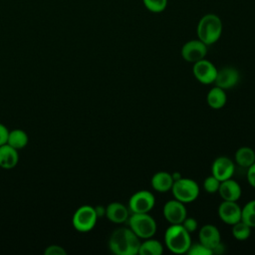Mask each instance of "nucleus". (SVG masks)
<instances>
[{
	"instance_id": "7ed1b4c3",
	"label": "nucleus",
	"mask_w": 255,
	"mask_h": 255,
	"mask_svg": "<svg viewBox=\"0 0 255 255\" xmlns=\"http://www.w3.org/2000/svg\"><path fill=\"white\" fill-rule=\"evenodd\" d=\"M164 243L172 253H186L191 245L190 233L182 224H170L164 233Z\"/></svg>"
},
{
	"instance_id": "f3484780",
	"label": "nucleus",
	"mask_w": 255,
	"mask_h": 255,
	"mask_svg": "<svg viewBox=\"0 0 255 255\" xmlns=\"http://www.w3.org/2000/svg\"><path fill=\"white\" fill-rule=\"evenodd\" d=\"M19 160V154L16 148L8 143L0 145V167L11 169L15 167Z\"/></svg>"
},
{
	"instance_id": "0eeeda50",
	"label": "nucleus",
	"mask_w": 255,
	"mask_h": 255,
	"mask_svg": "<svg viewBox=\"0 0 255 255\" xmlns=\"http://www.w3.org/2000/svg\"><path fill=\"white\" fill-rule=\"evenodd\" d=\"M155 204V197L148 190L134 192L128 200V209L131 213H148Z\"/></svg>"
},
{
	"instance_id": "f03ea898",
	"label": "nucleus",
	"mask_w": 255,
	"mask_h": 255,
	"mask_svg": "<svg viewBox=\"0 0 255 255\" xmlns=\"http://www.w3.org/2000/svg\"><path fill=\"white\" fill-rule=\"evenodd\" d=\"M222 21L213 13H208L202 16L197 24L196 32L198 39L205 45L209 46L216 43L222 34Z\"/></svg>"
},
{
	"instance_id": "aec40b11",
	"label": "nucleus",
	"mask_w": 255,
	"mask_h": 255,
	"mask_svg": "<svg viewBox=\"0 0 255 255\" xmlns=\"http://www.w3.org/2000/svg\"><path fill=\"white\" fill-rule=\"evenodd\" d=\"M234 157L239 166L247 168L255 162V150L248 146H242L236 150Z\"/></svg>"
},
{
	"instance_id": "dca6fc26",
	"label": "nucleus",
	"mask_w": 255,
	"mask_h": 255,
	"mask_svg": "<svg viewBox=\"0 0 255 255\" xmlns=\"http://www.w3.org/2000/svg\"><path fill=\"white\" fill-rule=\"evenodd\" d=\"M106 216L114 223H124L129 217V209L121 202H112L106 207Z\"/></svg>"
},
{
	"instance_id": "9d476101",
	"label": "nucleus",
	"mask_w": 255,
	"mask_h": 255,
	"mask_svg": "<svg viewBox=\"0 0 255 255\" xmlns=\"http://www.w3.org/2000/svg\"><path fill=\"white\" fill-rule=\"evenodd\" d=\"M162 213L164 218L170 224H181L184 218L187 216V211L184 203L177 199H171L165 202Z\"/></svg>"
},
{
	"instance_id": "39448f33",
	"label": "nucleus",
	"mask_w": 255,
	"mask_h": 255,
	"mask_svg": "<svg viewBox=\"0 0 255 255\" xmlns=\"http://www.w3.org/2000/svg\"><path fill=\"white\" fill-rule=\"evenodd\" d=\"M170 190L173 197L184 204L193 202L199 195L198 183L191 178L180 177L173 182Z\"/></svg>"
},
{
	"instance_id": "2eb2a0df",
	"label": "nucleus",
	"mask_w": 255,
	"mask_h": 255,
	"mask_svg": "<svg viewBox=\"0 0 255 255\" xmlns=\"http://www.w3.org/2000/svg\"><path fill=\"white\" fill-rule=\"evenodd\" d=\"M218 192L223 200L237 201L241 196L242 190L240 184L236 180L228 178L220 182Z\"/></svg>"
},
{
	"instance_id": "4468645a",
	"label": "nucleus",
	"mask_w": 255,
	"mask_h": 255,
	"mask_svg": "<svg viewBox=\"0 0 255 255\" xmlns=\"http://www.w3.org/2000/svg\"><path fill=\"white\" fill-rule=\"evenodd\" d=\"M198 238L200 243L211 250L221 242L220 232L218 228L212 224L203 225L198 232Z\"/></svg>"
},
{
	"instance_id": "2f4dec72",
	"label": "nucleus",
	"mask_w": 255,
	"mask_h": 255,
	"mask_svg": "<svg viewBox=\"0 0 255 255\" xmlns=\"http://www.w3.org/2000/svg\"><path fill=\"white\" fill-rule=\"evenodd\" d=\"M95 209H96V212H97L98 217H102L103 215H106V208H105V207H103V206H97Z\"/></svg>"
},
{
	"instance_id": "412c9836",
	"label": "nucleus",
	"mask_w": 255,
	"mask_h": 255,
	"mask_svg": "<svg viewBox=\"0 0 255 255\" xmlns=\"http://www.w3.org/2000/svg\"><path fill=\"white\" fill-rule=\"evenodd\" d=\"M162 252H163V246L158 240L147 238L143 242H140L137 254H140V255H160Z\"/></svg>"
},
{
	"instance_id": "393cba45",
	"label": "nucleus",
	"mask_w": 255,
	"mask_h": 255,
	"mask_svg": "<svg viewBox=\"0 0 255 255\" xmlns=\"http://www.w3.org/2000/svg\"><path fill=\"white\" fill-rule=\"evenodd\" d=\"M144 7L152 13H160L165 10L167 0H142Z\"/></svg>"
},
{
	"instance_id": "473e14b6",
	"label": "nucleus",
	"mask_w": 255,
	"mask_h": 255,
	"mask_svg": "<svg viewBox=\"0 0 255 255\" xmlns=\"http://www.w3.org/2000/svg\"><path fill=\"white\" fill-rule=\"evenodd\" d=\"M171 176L173 178V181H175L181 177V174L179 172H173V173H171Z\"/></svg>"
},
{
	"instance_id": "a878e982",
	"label": "nucleus",
	"mask_w": 255,
	"mask_h": 255,
	"mask_svg": "<svg viewBox=\"0 0 255 255\" xmlns=\"http://www.w3.org/2000/svg\"><path fill=\"white\" fill-rule=\"evenodd\" d=\"M220 182L221 181L219 179H217L214 175L211 174L204 179L203 187L207 193H216L218 192Z\"/></svg>"
},
{
	"instance_id": "cd10ccee",
	"label": "nucleus",
	"mask_w": 255,
	"mask_h": 255,
	"mask_svg": "<svg viewBox=\"0 0 255 255\" xmlns=\"http://www.w3.org/2000/svg\"><path fill=\"white\" fill-rule=\"evenodd\" d=\"M182 226L191 234L192 232L196 231L197 227H198V223H197V220L193 217H188L186 216L184 218V220L182 221Z\"/></svg>"
},
{
	"instance_id": "c756f323",
	"label": "nucleus",
	"mask_w": 255,
	"mask_h": 255,
	"mask_svg": "<svg viewBox=\"0 0 255 255\" xmlns=\"http://www.w3.org/2000/svg\"><path fill=\"white\" fill-rule=\"evenodd\" d=\"M247 181L248 183L255 188V162L247 167Z\"/></svg>"
},
{
	"instance_id": "b1692460",
	"label": "nucleus",
	"mask_w": 255,
	"mask_h": 255,
	"mask_svg": "<svg viewBox=\"0 0 255 255\" xmlns=\"http://www.w3.org/2000/svg\"><path fill=\"white\" fill-rule=\"evenodd\" d=\"M231 232L235 239L239 241H244L248 239L249 236L251 235V227L247 225L245 222H243L242 220H240L232 225Z\"/></svg>"
},
{
	"instance_id": "f257e3e1",
	"label": "nucleus",
	"mask_w": 255,
	"mask_h": 255,
	"mask_svg": "<svg viewBox=\"0 0 255 255\" xmlns=\"http://www.w3.org/2000/svg\"><path fill=\"white\" fill-rule=\"evenodd\" d=\"M140 242V238L130 228L121 227L111 234L109 248L117 255H136Z\"/></svg>"
},
{
	"instance_id": "423d86ee",
	"label": "nucleus",
	"mask_w": 255,
	"mask_h": 255,
	"mask_svg": "<svg viewBox=\"0 0 255 255\" xmlns=\"http://www.w3.org/2000/svg\"><path fill=\"white\" fill-rule=\"evenodd\" d=\"M98 220L95 207L91 205H83L79 207L73 215L72 223L76 230L80 232L91 231Z\"/></svg>"
},
{
	"instance_id": "7c9ffc66",
	"label": "nucleus",
	"mask_w": 255,
	"mask_h": 255,
	"mask_svg": "<svg viewBox=\"0 0 255 255\" xmlns=\"http://www.w3.org/2000/svg\"><path fill=\"white\" fill-rule=\"evenodd\" d=\"M8 134H9V130L7 129V128L4 125L0 124V145L7 143Z\"/></svg>"
},
{
	"instance_id": "5701e85b",
	"label": "nucleus",
	"mask_w": 255,
	"mask_h": 255,
	"mask_svg": "<svg viewBox=\"0 0 255 255\" xmlns=\"http://www.w3.org/2000/svg\"><path fill=\"white\" fill-rule=\"evenodd\" d=\"M241 220L251 228L255 227V199L247 202L241 210Z\"/></svg>"
},
{
	"instance_id": "20e7f679",
	"label": "nucleus",
	"mask_w": 255,
	"mask_h": 255,
	"mask_svg": "<svg viewBox=\"0 0 255 255\" xmlns=\"http://www.w3.org/2000/svg\"><path fill=\"white\" fill-rule=\"evenodd\" d=\"M128 223L129 228L140 239L151 238L157 229L156 221L148 213H131Z\"/></svg>"
},
{
	"instance_id": "4be33fe9",
	"label": "nucleus",
	"mask_w": 255,
	"mask_h": 255,
	"mask_svg": "<svg viewBox=\"0 0 255 255\" xmlns=\"http://www.w3.org/2000/svg\"><path fill=\"white\" fill-rule=\"evenodd\" d=\"M7 143L9 145H11L12 147L18 149H21L23 147H25L28 143V135L27 133L22 130V129H13L11 131H9L8 134V139H7Z\"/></svg>"
},
{
	"instance_id": "6e6552de",
	"label": "nucleus",
	"mask_w": 255,
	"mask_h": 255,
	"mask_svg": "<svg viewBox=\"0 0 255 255\" xmlns=\"http://www.w3.org/2000/svg\"><path fill=\"white\" fill-rule=\"evenodd\" d=\"M217 71L218 70L214 64L205 58L193 63L192 67L193 76L199 83L203 85L213 84L217 75Z\"/></svg>"
},
{
	"instance_id": "1a4fd4ad",
	"label": "nucleus",
	"mask_w": 255,
	"mask_h": 255,
	"mask_svg": "<svg viewBox=\"0 0 255 255\" xmlns=\"http://www.w3.org/2000/svg\"><path fill=\"white\" fill-rule=\"evenodd\" d=\"M207 54V45L199 39L187 41L181 48L182 58L189 63H195L205 58Z\"/></svg>"
},
{
	"instance_id": "ddd939ff",
	"label": "nucleus",
	"mask_w": 255,
	"mask_h": 255,
	"mask_svg": "<svg viewBox=\"0 0 255 255\" xmlns=\"http://www.w3.org/2000/svg\"><path fill=\"white\" fill-rule=\"evenodd\" d=\"M239 80L240 74L237 69L233 67H224L217 71L214 84L223 90H229L234 88Z\"/></svg>"
},
{
	"instance_id": "c85d7f7f",
	"label": "nucleus",
	"mask_w": 255,
	"mask_h": 255,
	"mask_svg": "<svg viewBox=\"0 0 255 255\" xmlns=\"http://www.w3.org/2000/svg\"><path fill=\"white\" fill-rule=\"evenodd\" d=\"M44 253L45 255H65L67 252L59 245H50L45 249Z\"/></svg>"
},
{
	"instance_id": "a211bd4d",
	"label": "nucleus",
	"mask_w": 255,
	"mask_h": 255,
	"mask_svg": "<svg viewBox=\"0 0 255 255\" xmlns=\"http://www.w3.org/2000/svg\"><path fill=\"white\" fill-rule=\"evenodd\" d=\"M173 178L171 173L167 171L155 172L150 180L152 188L157 192H167L171 189L173 184Z\"/></svg>"
},
{
	"instance_id": "6ab92c4d",
	"label": "nucleus",
	"mask_w": 255,
	"mask_h": 255,
	"mask_svg": "<svg viewBox=\"0 0 255 255\" xmlns=\"http://www.w3.org/2000/svg\"><path fill=\"white\" fill-rule=\"evenodd\" d=\"M206 102H207V105L214 110H219L223 108L227 102V96H226L225 90L217 86L211 88L207 93Z\"/></svg>"
},
{
	"instance_id": "bb28decb",
	"label": "nucleus",
	"mask_w": 255,
	"mask_h": 255,
	"mask_svg": "<svg viewBox=\"0 0 255 255\" xmlns=\"http://www.w3.org/2000/svg\"><path fill=\"white\" fill-rule=\"evenodd\" d=\"M186 253L189 255H211L212 250L207 248L206 246H204L202 243L198 242L195 244L191 243V245Z\"/></svg>"
},
{
	"instance_id": "9b49d317",
	"label": "nucleus",
	"mask_w": 255,
	"mask_h": 255,
	"mask_svg": "<svg viewBox=\"0 0 255 255\" xmlns=\"http://www.w3.org/2000/svg\"><path fill=\"white\" fill-rule=\"evenodd\" d=\"M241 210L237 201L223 200L218 206V216L224 223L233 225L241 220Z\"/></svg>"
},
{
	"instance_id": "f8f14e48",
	"label": "nucleus",
	"mask_w": 255,
	"mask_h": 255,
	"mask_svg": "<svg viewBox=\"0 0 255 255\" xmlns=\"http://www.w3.org/2000/svg\"><path fill=\"white\" fill-rule=\"evenodd\" d=\"M235 171V164L232 159L227 156H218L211 165V174L220 181L231 178Z\"/></svg>"
}]
</instances>
